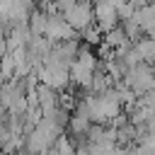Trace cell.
Masks as SVG:
<instances>
[{
    "instance_id": "obj_7",
    "label": "cell",
    "mask_w": 155,
    "mask_h": 155,
    "mask_svg": "<svg viewBox=\"0 0 155 155\" xmlns=\"http://www.w3.org/2000/svg\"><path fill=\"white\" fill-rule=\"evenodd\" d=\"M131 19L143 29V34H145L148 29H153V27H155V0H153V2H145V5H138V7L133 10Z\"/></svg>"
},
{
    "instance_id": "obj_1",
    "label": "cell",
    "mask_w": 155,
    "mask_h": 155,
    "mask_svg": "<svg viewBox=\"0 0 155 155\" xmlns=\"http://www.w3.org/2000/svg\"><path fill=\"white\" fill-rule=\"evenodd\" d=\"M97 56L90 51V46H80L78 56L73 58L68 73H70V82H75L78 87L82 90H90V82L94 78V70H97Z\"/></svg>"
},
{
    "instance_id": "obj_3",
    "label": "cell",
    "mask_w": 155,
    "mask_h": 155,
    "mask_svg": "<svg viewBox=\"0 0 155 155\" xmlns=\"http://www.w3.org/2000/svg\"><path fill=\"white\" fill-rule=\"evenodd\" d=\"M65 22L80 34L82 29H87L90 24H94V10H92V0H73L63 12Z\"/></svg>"
},
{
    "instance_id": "obj_2",
    "label": "cell",
    "mask_w": 155,
    "mask_h": 155,
    "mask_svg": "<svg viewBox=\"0 0 155 155\" xmlns=\"http://www.w3.org/2000/svg\"><path fill=\"white\" fill-rule=\"evenodd\" d=\"M121 82H124L136 97H140V94L155 90V65H150V63H136V65L126 68Z\"/></svg>"
},
{
    "instance_id": "obj_4",
    "label": "cell",
    "mask_w": 155,
    "mask_h": 155,
    "mask_svg": "<svg viewBox=\"0 0 155 155\" xmlns=\"http://www.w3.org/2000/svg\"><path fill=\"white\" fill-rule=\"evenodd\" d=\"M39 82L53 90H65L70 85V73L68 65H58V63H41L39 65Z\"/></svg>"
},
{
    "instance_id": "obj_5",
    "label": "cell",
    "mask_w": 155,
    "mask_h": 155,
    "mask_svg": "<svg viewBox=\"0 0 155 155\" xmlns=\"http://www.w3.org/2000/svg\"><path fill=\"white\" fill-rule=\"evenodd\" d=\"M44 36L48 41H68V39H75L78 31L65 22V17L61 12H48V19H46V27H44Z\"/></svg>"
},
{
    "instance_id": "obj_6",
    "label": "cell",
    "mask_w": 155,
    "mask_h": 155,
    "mask_svg": "<svg viewBox=\"0 0 155 155\" xmlns=\"http://www.w3.org/2000/svg\"><path fill=\"white\" fill-rule=\"evenodd\" d=\"M92 10H94V24L102 29V34L119 24V15H116V5L114 2H109V0H92Z\"/></svg>"
}]
</instances>
